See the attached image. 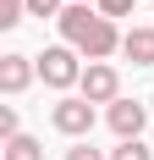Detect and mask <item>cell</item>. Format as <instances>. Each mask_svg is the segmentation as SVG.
I'll use <instances>...</instances> for the list:
<instances>
[{
	"label": "cell",
	"instance_id": "1",
	"mask_svg": "<svg viewBox=\"0 0 154 160\" xmlns=\"http://www.w3.org/2000/svg\"><path fill=\"white\" fill-rule=\"evenodd\" d=\"M55 22H61V39L72 50H83L88 61H105V55L121 50V33H116L110 17H99V6H66Z\"/></svg>",
	"mask_w": 154,
	"mask_h": 160
},
{
	"label": "cell",
	"instance_id": "2",
	"mask_svg": "<svg viewBox=\"0 0 154 160\" xmlns=\"http://www.w3.org/2000/svg\"><path fill=\"white\" fill-rule=\"evenodd\" d=\"M39 78H44L50 88H72V83H83L77 50H72V44H50L44 55H39Z\"/></svg>",
	"mask_w": 154,
	"mask_h": 160
},
{
	"label": "cell",
	"instance_id": "3",
	"mask_svg": "<svg viewBox=\"0 0 154 160\" xmlns=\"http://www.w3.org/2000/svg\"><path fill=\"white\" fill-rule=\"evenodd\" d=\"M77 88H83L88 105H116V99H121V78H116V66H105V61L83 66V83H77Z\"/></svg>",
	"mask_w": 154,
	"mask_h": 160
},
{
	"label": "cell",
	"instance_id": "4",
	"mask_svg": "<svg viewBox=\"0 0 154 160\" xmlns=\"http://www.w3.org/2000/svg\"><path fill=\"white\" fill-rule=\"evenodd\" d=\"M50 122H55V132H66V138H88V132H94V105L83 94H77V99H61V105L50 111Z\"/></svg>",
	"mask_w": 154,
	"mask_h": 160
},
{
	"label": "cell",
	"instance_id": "5",
	"mask_svg": "<svg viewBox=\"0 0 154 160\" xmlns=\"http://www.w3.org/2000/svg\"><path fill=\"white\" fill-rule=\"evenodd\" d=\"M143 127H149V105H138V99H116L110 105V132L116 138H143Z\"/></svg>",
	"mask_w": 154,
	"mask_h": 160
},
{
	"label": "cell",
	"instance_id": "6",
	"mask_svg": "<svg viewBox=\"0 0 154 160\" xmlns=\"http://www.w3.org/2000/svg\"><path fill=\"white\" fill-rule=\"evenodd\" d=\"M33 72H39V61H33V55H0V88H6V94H22V88H28L33 83Z\"/></svg>",
	"mask_w": 154,
	"mask_h": 160
},
{
	"label": "cell",
	"instance_id": "7",
	"mask_svg": "<svg viewBox=\"0 0 154 160\" xmlns=\"http://www.w3.org/2000/svg\"><path fill=\"white\" fill-rule=\"evenodd\" d=\"M121 55L132 66H154V28H127L121 33Z\"/></svg>",
	"mask_w": 154,
	"mask_h": 160
},
{
	"label": "cell",
	"instance_id": "8",
	"mask_svg": "<svg viewBox=\"0 0 154 160\" xmlns=\"http://www.w3.org/2000/svg\"><path fill=\"white\" fill-rule=\"evenodd\" d=\"M6 160H44V144L28 138V132H17V138H6Z\"/></svg>",
	"mask_w": 154,
	"mask_h": 160
},
{
	"label": "cell",
	"instance_id": "9",
	"mask_svg": "<svg viewBox=\"0 0 154 160\" xmlns=\"http://www.w3.org/2000/svg\"><path fill=\"white\" fill-rule=\"evenodd\" d=\"M110 160H154V149L143 144V138H121V144L110 149Z\"/></svg>",
	"mask_w": 154,
	"mask_h": 160
},
{
	"label": "cell",
	"instance_id": "10",
	"mask_svg": "<svg viewBox=\"0 0 154 160\" xmlns=\"http://www.w3.org/2000/svg\"><path fill=\"white\" fill-rule=\"evenodd\" d=\"M28 17V0H0V28H17Z\"/></svg>",
	"mask_w": 154,
	"mask_h": 160
},
{
	"label": "cell",
	"instance_id": "11",
	"mask_svg": "<svg viewBox=\"0 0 154 160\" xmlns=\"http://www.w3.org/2000/svg\"><path fill=\"white\" fill-rule=\"evenodd\" d=\"M72 0H28V17H61Z\"/></svg>",
	"mask_w": 154,
	"mask_h": 160
},
{
	"label": "cell",
	"instance_id": "12",
	"mask_svg": "<svg viewBox=\"0 0 154 160\" xmlns=\"http://www.w3.org/2000/svg\"><path fill=\"white\" fill-rule=\"evenodd\" d=\"M94 6H99V17H110V22H116V17H127L138 0H94Z\"/></svg>",
	"mask_w": 154,
	"mask_h": 160
},
{
	"label": "cell",
	"instance_id": "13",
	"mask_svg": "<svg viewBox=\"0 0 154 160\" xmlns=\"http://www.w3.org/2000/svg\"><path fill=\"white\" fill-rule=\"evenodd\" d=\"M0 138H17V105H0Z\"/></svg>",
	"mask_w": 154,
	"mask_h": 160
},
{
	"label": "cell",
	"instance_id": "14",
	"mask_svg": "<svg viewBox=\"0 0 154 160\" xmlns=\"http://www.w3.org/2000/svg\"><path fill=\"white\" fill-rule=\"evenodd\" d=\"M66 160H105V155H99V149H88V138H77V144L66 149Z\"/></svg>",
	"mask_w": 154,
	"mask_h": 160
},
{
	"label": "cell",
	"instance_id": "15",
	"mask_svg": "<svg viewBox=\"0 0 154 160\" xmlns=\"http://www.w3.org/2000/svg\"><path fill=\"white\" fill-rule=\"evenodd\" d=\"M72 6H94V0H72Z\"/></svg>",
	"mask_w": 154,
	"mask_h": 160
}]
</instances>
